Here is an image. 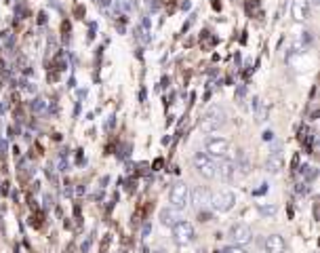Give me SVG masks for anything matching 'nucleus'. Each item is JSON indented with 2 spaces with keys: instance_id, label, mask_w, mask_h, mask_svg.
<instances>
[{
  "instance_id": "nucleus-1",
  "label": "nucleus",
  "mask_w": 320,
  "mask_h": 253,
  "mask_svg": "<svg viewBox=\"0 0 320 253\" xmlns=\"http://www.w3.org/2000/svg\"><path fill=\"white\" fill-rule=\"evenodd\" d=\"M223 125H225V110L221 106H211L200 121V131L202 133H215Z\"/></svg>"
},
{
  "instance_id": "nucleus-2",
  "label": "nucleus",
  "mask_w": 320,
  "mask_h": 253,
  "mask_svg": "<svg viewBox=\"0 0 320 253\" xmlns=\"http://www.w3.org/2000/svg\"><path fill=\"white\" fill-rule=\"evenodd\" d=\"M192 165L196 169V173L202 175L204 179H215L217 177V163L213 156H209L207 152H196L192 158Z\"/></svg>"
},
{
  "instance_id": "nucleus-3",
  "label": "nucleus",
  "mask_w": 320,
  "mask_h": 253,
  "mask_svg": "<svg viewBox=\"0 0 320 253\" xmlns=\"http://www.w3.org/2000/svg\"><path fill=\"white\" fill-rule=\"evenodd\" d=\"M209 202H211V209L215 213H227L236 205V194L232 190H221L217 194H213L209 198Z\"/></svg>"
},
{
  "instance_id": "nucleus-4",
  "label": "nucleus",
  "mask_w": 320,
  "mask_h": 253,
  "mask_svg": "<svg viewBox=\"0 0 320 253\" xmlns=\"http://www.w3.org/2000/svg\"><path fill=\"white\" fill-rule=\"evenodd\" d=\"M169 200H171V207L179 209V211L186 209L190 205V186L184 181H177L169 192Z\"/></svg>"
},
{
  "instance_id": "nucleus-5",
  "label": "nucleus",
  "mask_w": 320,
  "mask_h": 253,
  "mask_svg": "<svg viewBox=\"0 0 320 253\" xmlns=\"http://www.w3.org/2000/svg\"><path fill=\"white\" fill-rule=\"evenodd\" d=\"M171 230H173V241L177 245H190L196 239V230H194V226L190 222H186V219H179Z\"/></svg>"
},
{
  "instance_id": "nucleus-6",
  "label": "nucleus",
  "mask_w": 320,
  "mask_h": 253,
  "mask_svg": "<svg viewBox=\"0 0 320 253\" xmlns=\"http://www.w3.org/2000/svg\"><path fill=\"white\" fill-rule=\"evenodd\" d=\"M207 154L213 156V158H221V156H227L230 152V140L227 137H221V135H213V137L207 140Z\"/></svg>"
},
{
  "instance_id": "nucleus-7",
  "label": "nucleus",
  "mask_w": 320,
  "mask_h": 253,
  "mask_svg": "<svg viewBox=\"0 0 320 253\" xmlns=\"http://www.w3.org/2000/svg\"><path fill=\"white\" fill-rule=\"evenodd\" d=\"M227 236H230V241H232V245L244 247V245H248V243H251V239H253V232H251V228H248L246 224H234L232 228H230Z\"/></svg>"
},
{
  "instance_id": "nucleus-8",
  "label": "nucleus",
  "mask_w": 320,
  "mask_h": 253,
  "mask_svg": "<svg viewBox=\"0 0 320 253\" xmlns=\"http://www.w3.org/2000/svg\"><path fill=\"white\" fill-rule=\"evenodd\" d=\"M217 175L223 179V181H234L236 179V160L227 158V156H221L219 163H217Z\"/></svg>"
},
{
  "instance_id": "nucleus-9",
  "label": "nucleus",
  "mask_w": 320,
  "mask_h": 253,
  "mask_svg": "<svg viewBox=\"0 0 320 253\" xmlns=\"http://www.w3.org/2000/svg\"><path fill=\"white\" fill-rule=\"evenodd\" d=\"M291 15L297 24H304L310 19L312 15V5L310 0H293V7H291Z\"/></svg>"
},
{
  "instance_id": "nucleus-10",
  "label": "nucleus",
  "mask_w": 320,
  "mask_h": 253,
  "mask_svg": "<svg viewBox=\"0 0 320 253\" xmlns=\"http://www.w3.org/2000/svg\"><path fill=\"white\" fill-rule=\"evenodd\" d=\"M263 251L265 253H284L287 251V241L280 234H270L263 241Z\"/></svg>"
},
{
  "instance_id": "nucleus-11",
  "label": "nucleus",
  "mask_w": 320,
  "mask_h": 253,
  "mask_svg": "<svg viewBox=\"0 0 320 253\" xmlns=\"http://www.w3.org/2000/svg\"><path fill=\"white\" fill-rule=\"evenodd\" d=\"M158 217H160V224L167 226V228H173V226L181 219L179 209H175V207H165V209H160Z\"/></svg>"
},
{
  "instance_id": "nucleus-12",
  "label": "nucleus",
  "mask_w": 320,
  "mask_h": 253,
  "mask_svg": "<svg viewBox=\"0 0 320 253\" xmlns=\"http://www.w3.org/2000/svg\"><path fill=\"white\" fill-rule=\"evenodd\" d=\"M190 202H192V207H196V209L204 207L209 202V190L202 188V186H196L194 190H190Z\"/></svg>"
},
{
  "instance_id": "nucleus-13",
  "label": "nucleus",
  "mask_w": 320,
  "mask_h": 253,
  "mask_svg": "<svg viewBox=\"0 0 320 253\" xmlns=\"http://www.w3.org/2000/svg\"><path fill=\"white\" fill-rule=\"evenodd\" d=\"M282 167H284V160H282V154H280V152L276 150V152H272V154H270V158L268 160H265V171H268V173H280L282 171Z\"/></svg>"
},
{
  "instance_id": "nucleus-14",
  "label": "nucleus",
  "mask_w": 320,
  "mask_h": 253,
  "mask_svg": "<svg viewBox=\"0 0 320 253\" xmlns=\"http://www.w3.org/2000/svg\"><path fill=\"white\" fill-rule=\"evenodd\" d=\"M257 211H259L263 217H274L278 209H276L274 202H257Z\"/></svg>"
},
{
  "instance_id": "nucleus-15",
  "label": "nucleus",
  "mask_w": 320,
  "mask_h": 253,
  "mask_svg": "<svg viewBox=\"0 0 320 253\" xmlns=\"http://www.w3.org/2000/svg\"><path fill=\"white\" fill-rule=\"evenodd\" d=\"M135 38H137L141 44H148V42H150V34H148V30H146L144 26H137V28H135Z\"/></svg>"
},
{
  "instance_id": "nucleus-16",
  "label": "nucleus",
  "mask_w": 320,
  "mask_h": 253,
  "mask_svg": "<svg viewBox=\"0 0 320 253\" xmlns=\"http://www.w3.org/2000/svg\"><path fill=\"white\" fill-rule=\"evenodd\" d=\"M44 108H47V99H44V97L34 99V104H32V110H34V112H44Z\"/></svg>"
},
{
  "instance_id": "nucleus-17",
  "label": "nucleus",
  "mask_w": 320,
  "mask_h": 253,
  "mask_svg": "<svg viewBox=\"0 0 320 253\" xmlns=\"http://www.w3.org/2000/svg\"><path fill=\"white\" fill-rule=\"evenodd\" d=\"M223 253H246V249L244 247H238V245H230V247L223 249Z\"/></svg>"
},
{
  "instance_id": "nucleus-18",
  "label": "nucleus",
  "mask_w": 320,
  "mask_h": 253,
  "mask_svg": "<svg viewBox=\"0 0 320 253\" xmlns=\"http://www.w3.org/2000/svg\"><path fill=\"white\" fill-rule=\"evenodd\" d=\"M272 137H274V133H272V131H265V133H263V140H268V142H270Z\"/></svg>"
},
{
  "instance_id": "nucleus-19",
  "label": "nucleus",
  "mask_w": 320,
  "mask_h": 253,
  "mask_svg": "<svg viewBox=\"0 0 320 253\" xmlns=\"http://www.w3.org/2000/svg\"><path fill=\"white\" fill-rule=\"evenodd\" d=\"M152 253H169V251H165V249H156V251H152Z\"/></svg>"
}]
</instances>
